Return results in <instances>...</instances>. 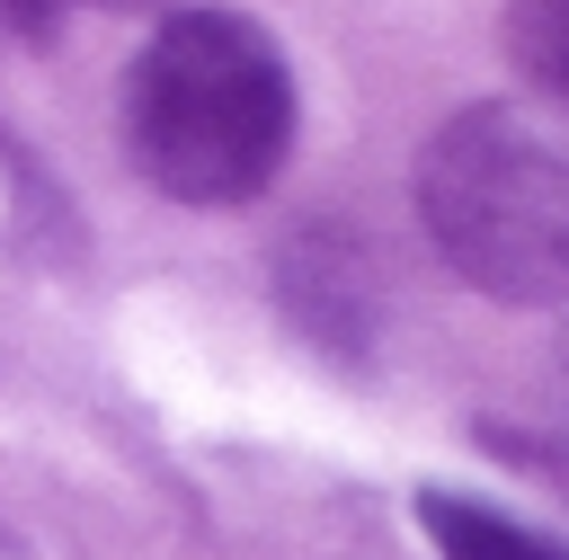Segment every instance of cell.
Instances as JSON below:
<instances>
[{"mask_svg":"<svg viewBox=\"0 0 569 560\" xmlns=\"http://www.w3.org/2000/svg\"><path fill=\"white\" fill-rule=\"evenodd\" d=\"M124 151L178 204H249L293 151V71L240 9H178L124 71Z\"/></svg>","mask_w":569,"mask_h":560,"instance_id":"obj_1","label":"cell"},{"mask_svg":"<svg viewBox=\"0 0 569 560\" xmlns=\"http://www.w3.org/2000/svg\"><path fill=\"white\" fill-rule=\"evenodd\" d=\"M418 222L489 302H569V133L533 107H462L418 151Z\"/></svg>","mask_w":569,"mask_h":560,"instance_id":"obj_2","label":"cell"},{"mask_svg":"<svg viewBox=\"0 0 569 560\" xmlns=\"http://www.w3.org/2000/svg\"><path fill=\"white\" fill-rule=\"evenodd\" d=\"M284 302H293V320L320 338V347H365V329H373V276H365V258H356V240L347 231H302L293 249H284Z\"/></svg>","mask_w":569,"mask_h":560,"instance_id":"obj_3","label":"cell"},{"mask_svg":"<svg viewBox=\"0 0 569 560\" xmlns=\"http://www.w3.org/2000/svg\"><path fill=\"white\" fill-rule=\"evenodd\" d=\"M418 524H427V542H436L445 560H569L560 533L516 524V516H498V507H480V498H453V489H427V498H418Z\"/></svg>","mask_w":569,"mask_h":560,"instance_id":"obj_4","label":"cell"},{"mask_svg":"<svg viewBox=\"0 0 569 560\" xmlns=\"http://www.w3.org/2000/svg\"><path fill=\"white\" fill-rule=\"evenodd\" d=\"M507 62L569 116V0H507Z\"/></svg>","mask_w":569,"mask_h":560,"instance_id":"obj_5","label":"cell"},{"mask_svg":"<svg viewBox=\"0 0 569 560\" xmlns=\"http://www.w3.org/2000/svg\"><path fill=\"white\" fill-rule=\"evenodd\" d=\"M62 18V0H0V27H18V36H44Z\"/></svg>","mask_w":569,"mask_h":560,"instance_id":"obj_6","label":"cell"},{"mask_svg":"<svg viewBox=\"0 0 569 560\" xmlns=\"http://www.w3.org/2000/svg\"><path fill=\"white\" fill-rule=\"evenodd\" d=\"M560 436H569V347H560Z\"/></svg>","mask_w":569,"mask_h":560,"instance_id":"obj_7","label":"cell"}]
</instances>
